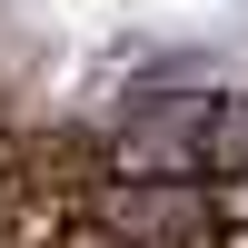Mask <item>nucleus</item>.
<instances>
[{
    "label": "nucleus",
    "instance_id": "1",
    "mask_svg": "<svg viewBox=\"0 0 248 248\" xmlns=\"http://www.w3.org/2000/svg\"><path fill=\"white\" fill-rule=\"evenodd\" d=\"M90 218L119 248H218V238H229L209 179H99Z\"/></svg>",
    "mask_w": 248,
    "mask_h": 248
},
{
    "label": "nucleus",
    "instance_id": "3",
    "mask_svg": "<svg viewBox=\"0 0 248 248\" xmlns=\"http://www.w3.org/2000/svg\"><path fill=\"white\" fill-rule=\"evenodd\" d=\"M218 218H229V229H248V189H218Z\"/></svg>",
    "mask_w": 248,
    "mask_h": 248
},
{
    "label": "nucleus",
    "instance_id": "2",
    "mask_svg": "<svg viewBox=\"0 0 248 248\" xmlns=\"http://www.w3.org/2000/svg\"><path fill=\"white\" fill-rule=\"evenodd\" d=\"M199 179L209 189H248V90H218L209 129H199Z\"/></svg>",
    "mask_w": 248,
    "mask_h": 248
}]
</instances>
